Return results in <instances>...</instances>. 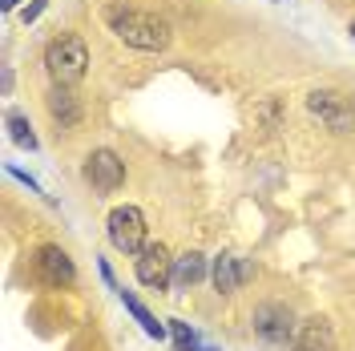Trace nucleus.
<instances>
[{
	"label": "nucleus",
	"mask_w": 355,
	"mask_h": 351,
	"mask_svg": "<svg viewBox=\"0 0 355 351\" xmlns=\"http://www.w3.org/2000/svg\"><path fill=\"white\" fill-rule=\"evenodd\" d=\"M352 37H355V21H352Z\"/></svg>",
	"instance_id": "18"
},
{
	"label": "nucleus",
	"mask_w": 355,
	"mask_h": 351,
	"mask_svg": "<svg viewBox=\"0 0 355 351\" xmlns=\"http://www.w3.org/2000/svg\"><path fill=\"white\" fill-rule=\"evenodd\" d=\"M85 182L93 186V190H101V194H113L121 182H125V162L113 154V150H93V154L85 157Z\"/></svg>",
	"instance_id": "5"
},
{
	"label": "nucleus",
	"mask_w": 355,
	"mask_h": 351,
	"mask_svg": "<svg viewBox=\"0 0 355 351\" xmlns=\"http://www.w3.org/2000/svg\"><path fill=\"white\" fill-rule=\"evenodd\" d=\"M49 113H53V121H57L61 130H73V126L81 121V105H77V97L69 93V85H57L49 93Z\"/></svg>",
	"instance_id": "11"
},
{
	"label": "nucleus",
	"mask_w": 355,
	"mask_h": 351,
	"mask_svg": "<svg viewBox=\"0 0 355 351\" xmlns=\"http://www.w3.org/2000/svg\"><path fill=\"white\" fill-rule=\"evenodd\" d=\"M250 275H254V266L246 263V259H239V255H218L214 259V286H218L222 295H230L243 283H250Z\"/></svg>",
	"instance_id": "10"
},
{
	"label": "nucleus",
	"mask_w": 355,
	"mask_h": 351,
	"mask_svg": "<svg viewBox=\"0 0 355 351\" xmlns=\"http://www.w3.org/2000/svg\"><path fill=\"white\" fill-rule=\"evenodd\" d=\"M291 351H335V331L327 319H319V315H311L299 323L295 331V339H291Z\"/></svg>",
	"instance_id": "9"
},
{
	"label": "nucleus",
	"mask_w": 355,
	"mask_h": 351,
	"mask_svg": "<svg viewBox=\"0 0 355 351\" xmlns=\"http://www.w3.org/2000/svg\"><path fill=\"white\" fill-rule=\"evenodd\" d=\"M295 315H291V307H283V303H263V307L254 311V335L259 339H266V343H287V339H295Z\"/></svg>",
	"instance_id": "6"
},
{
	"label": "nucleus",
	"mask_w": 355,
	"mask_h": 351,
	"mask_svg": "<svg viewBox=\"0 0 355 351\" xmlns=\"http://www.w3.org/2000/svg\"><path fill=\"white\" fill-rule=\"evenodd\" d=\"M8 130H12V142H17V146H24V150H37V133H33V126H28V117H21V113H8Z\"/></svg>",
	"instance_id": "14"
},
{
	"label": "nucleus",
	"mask_w": 355,
	"mask_h": 351,
	"mask_svg": "<svg viewBox=\"0 0 355 351\" xmlns=\"http://www.w3.org/2000/svg\"><path fill=\"white\" fill-rule=\"evenodd\" d=\"M110 242L121 255H141L146 246V219L137 206H117L110 214Z\"/></svg>",
	"instance_id": "3"
},
{
	"label": "nucleus",
	"mask_w": 355,
	"mask_h": 351,
	"mask_svg": "<svg viewBox=\"0 0 355 351\" xmlns=\"http://www.w3.org/2000/svg\"><path fill=\"white\" fill-rule=\"evenodd\" d=\"M44 69H49V77H53L57 85H77V81L85 77V69H89L85 41H81L77 33H61V37H53L49 49H44Z\"/></svg>",
	"instance_id": "2"
},
{
	"label": "nucleus",
	"mask_w": 355,
	"mask_h": 351,
	"mask_svg": "<svg viewBox=\"0 0 355 351\" xmlns=\"http://www.w3.org/2000/svg\"><path fill=\"white\" fill-rule=\"evenodd\" d=\"M174 335H178V348H182V351H214V348H202L198 335L186 327V323H178V319H174Z\"/></svg>",
	"instance_id": "15"
},
{
	"label": "nucleus",
	"mask_w": 355,
	"mask_h": 351,
	"mask_svg": "<svg viewBox=\"0 0 355 351\" xmlns=\"http://www.w3.org/2000/svg\"><path fill=\"white\" fill-rule=\"evenodd\" d=\"M121 299H125V311H130L133 319H137V323H141V331H146V335H150V339H166V327H162V323H157L154 315H150V311L141 307V303H137V299H133V295H125V291H121Z\"/></svg>",
	"instance_id": "13"
},
{
	"label": "nucleus",
	"mask_w": 355,
	"mask_h": 351,
	"mask_svg": "<svg viewBox=\"0 0 355 351\" xmlns=\"http://www.w3.org/2000/svg\"><path fill=\"white\" fill-rule=\"evenodd\" d=\"M202 279H206V259H202L198 250H186L182 259H174V283H170V286L186 291V286L202 283Z\"/></svg>",
	"instance_id": "12"
},
{
	"label": "nucleus",
	"mask_w": 355,
	"mask_h": 351,
	"mask_svg": "<svg viewBox=\"0 0 355 351\" xmlns=\"http://www.w3.org/2000/svg\"><path fill=\"white\" fill-rule=\"evenodd\" d=\"M0 4H4V8H17V0H0Z\"/></svg>",
	"instance_id": "17"
},
{
	"label": "nucleus",
	"mask_w": 355,
	"mask_h": 351,
	"mask_svg": "<svg viewBox=\"0 0 355 351\" xmlns=\"http://www.w3.org/2000/svg\"><path fill=\"white\" fill-rule=\"evenodd\" d=\"M307 110L319 117V121H327L331 130H352V105L339 97V93H327V89H315L307 97Z\"/></svg>",
	"instance_id": "7"
},
{
	"label": "nucleus",
	"mask_w": 355,
	"mask_h": 351,
	"mask_svg": "<svg viewBox=\"0 0 355 351\" xmlns=\"http://www.w3.org/2000/svg\"><path fill=\"white\" fill-rule=\"evenodd\" d=\"M41 12H44V0H37V4H28V8H24V21H37Z\"/></svg>",
	"instance_id": "16"
},
{
	"label": "nucleus",
	"mask_w": 355,
	"mask_h": 351,
	"mask_svg": "<svg viewBox=\"0 0 355 351\" xmlns=\"http://www.w3.org/2000/svg\"><path fill=\"white\" fill-rule=\"evenodd\" d=\"M105 24H110V33L121 44L141 49V53H162L174 41L170 24L162 21L157 12H141V8H130V4H110L105 8Z\"/></svg>",
	"instance_id": "1"
},
{
	"label": "nucleus",
	"mask_w": 355,
	"mask_h": 351,
	"mask_svg": "<svg viewBox=\"0 0 355 351\" xmlns=\"http://www.w3.org/2000/svg\"><path fill=\"white\" fill-rule=\"evenodd\" d=\"M133 271H137V283H146L150 291H166V286L174 283V259H170V250H166L162 242L141 246Z\"/></svg>",
	"instance_id": "4"
},
{
	"label": "nucleus",
	"mask_w": 355,
	"mask_h": 351,
	"mask_svg": "<svg viewBox=\"0 0 355 351\" xmlns=\"http://www.w3.org/2000/svg\"><path fill=\"white\" fill-rule=\"evenodd\" d=\"M37 275H41L49 286H73L77 279V266L61 246H41L37 250Z\"/></svg>",
	"instance_id": "8"
}]
</instances>
